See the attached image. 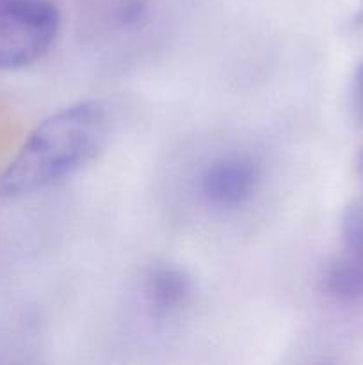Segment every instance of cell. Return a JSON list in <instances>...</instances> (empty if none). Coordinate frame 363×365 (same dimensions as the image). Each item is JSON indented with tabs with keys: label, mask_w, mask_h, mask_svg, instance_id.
<instances>
[{
	"label": "cell",
	"mask_w": 363,
	"mask_h": 365,
	"mask_svg": "<svg viewBox=\"0 0 363 365\" xmlns=\"http://www.w3.org/2000/svg\"><path fill=\"white\" fill-rule=\"evenodd\" d=\"M352 95H354V107H356V110H358L359 116L363 118V64L358 68V71H356Z\"/></svg>",
	"instance_id": "7"
},
{
	"label": "cell",
	"mask_w": 363,
	"mask_h": 365,
	"mask_svg": "<svg viewBox=\"0 0 363 365\" xmlns=\"http://www.w3.org/2000/svg\"><path fill=\"white\" fill-rule=\"evenodd\" d=\"M192 294V280L184 267L157 264L146 273L144 298L155 316H171L187 305Z\"/></svg>",
	"instance_id": "4"
},
{
	"label": "cell",
	"mask_w": 363,
	"mask_h": 365,
	"mask_svg": "<svg viewBox=\"0 0 363 365\" xmlns=\"http://www.w3.org/2000/svg\"><path fill=\"white\" fill-rule=\"evenodd\" d=\"M262 184V168L253 155L228 152L203 168L198 191L206 207L221 212L238 210L248 205Z\"/></svg>",
	"instance_id": "3"
},
{
	"label": "cell",
	"mask_w": 363,
	"mask_h": 365,
	"mask_svg": "<svg viewBox=\"0 0 363 365\" xmlns=\"http://www.w3.org/2000/svg\"><path fill=\"white\" fill-rule=\"evenodd\" d=\"M358 173L363 180V150H362V153H359V159H358Z\"/></svg>",
	"instance_id": "8"
},
{
	"label": "cell",
	"mask_w": 363,
	"mask_h": 365,
	"mask_svg": "<svg viewBox=\"0 0 363 365\" xmlns=\"http://www.w3.org/2000/svg\"><path fill=\"white\" fill-rule=\"evenodd\" d=\"M322 287L327 296L342 303L363 299V250L344 248L326 264Z\"/></svg>",
	"instance_id": "5"
},
{
	"label": "cell",
	"mask_w": 363,
	"mask_h": 365,
	"mask_svg": "<svg viewBox=\"0 0 363 365\" xmlns=\"http://www.w3.org/2000/svg\"><path fill=\"white\" fill-rule=\"evenodd\" d=\"M53 0H0V70H16L41 59L59 32Z\"/></svg>",
	"instance_id": "2"
},
{
	"label": "cell",
	"mask_w": 363,
	"mask_h": 365,
	"mask_svg": "<svg viewBox=\"0 0 363 365\" xmlns=\"http://www.w3.org/2000/svg\"><path fill=\"white\" fill-rule=\"evenodd\" d=\"M109 134V107L100 100L50 114L0 173V198H20L64 180L98 155Z\"/></svg>",
	"instance_id": "1"
},
{
	"label": "cell",
	"mask_w": 363,
	"mask_h": 365,
	"mask_svg": "<svg viewBox=\"0 0 363 365\" xmlns=\"http://www.w3.org/2000/svg\"><path fill=\"white\" fill-rule=\"evenodd\" d=\"M340 237L344 248L363 250V196L345 207L340 221Z\"/></svg>",
	"instance_id": "6"
}]
</instances>
